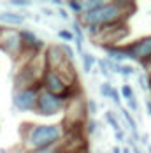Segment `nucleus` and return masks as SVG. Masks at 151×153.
<instances>
[{
  "label": "nucleus",
  "instance_id": "nucleus-10",
  "mask_svg": "<svg viewBox=\"0 0 151 153\" xmlns=\"http://www.w3.org/2000/svg\"><path fill=\"white\" fill-rule=\"evenodd\" d=\"M106 49L107 56H109V60L116 62V63H121V62L125 60H130L128 58V53H127V48H120V46H104Z\"/></svg>",
  "mask_w": 151,
  "mask_h": 153
},
{
  "label": "nucleus",
  "instance_id": "nucleus-20",
  "mask_svg": "<svg viewBox=\"0 0 151 153\" xmlns=\"http://www.w3.org/2000/svg\"><path fill=\"white\" fill-rule=\"evenodd\" d=\"M113 86H111V83H104L102 86H100V93L104 95V97H107V99H111V95H113Z\"/></svg>",
  "mask_w": 151,
  "mask_h": 153
},
{
  "label": "nucleus",
  "instance_id": "nucleus-23",
  "mask_svg": "<svg viewBox=\"0 0 151 153\" xmlns=\"http://www.w3.org/2000/svg\"><path fill=\"white\" fill-rule=\"evenodd\" d=\"M127 104H128V109H130L132 113H137V111H139V104H137L135 97H134V99H130V100H127Z\"/></svg>",
  "mask_w": 151,
  "mask_h": 153
},
{
  "label": "nucleus",
  "instance_id": "nucleus-19",
  "mask_svg": "<svg viewBox=\"0 0 151 153\" xmlns=\"http://www.w3.org/2000/svg\"><path fill=\"white\" fill-rule=\"evenodd\" d=\"M67 5H69V9H70V11H74L76 14H83V13H84V9H83V2L70 0V2H67Z\"/></svg>",
  "mask_w": 151,
  "mask_h": 153
},
{
  "label": "nucleus",
  "instance_id": "nucleus-2",
  "mask_svg": "<svg viewBox=\"0 0 151 153\" xmlns=\"http://www.w3.org/2000/svg\"><path fill=\"white\" fill-rule=\"evenodd\" d=\"M65 137V125H30L25 134V146L32 150H39L46 146L58 144Z\"/></svg>",
  "mask_w": 151,
  "mask_h": 153
},
{
  "label": "nucleus",
  "instance_id": "nucleus-32",
  "mask_svg": "<svg viewBox=\"0 0 151 153\" xmlns=\"http://www.w3.org/2000/svg\"><path fill=\"white\" fill-rule=\"evenodd\" d=\"M116 139H118V141H123V130H120V132H116Z\"/></svg>",
  "mask_w": 151,
  "mask_h": 153
},
{
  "label": "nucleus",
  "instance_id": "nucleus-37",
  "mask_svg": "<svg viewBox=\"0 0 151 153\" xmlns=\"http://www.w3.org/2000/svg\"><path fill=\"white\" fill-rule=\"evenodd\" d=\"M148 153H151V146H150V148H148Z\"/></svg>",
  "mask_w": 151,
  "mask_h": 153
},
{
  "label": "nucleus",
  "instance_id": "nucleus-25",
  "mask_svg": "<svg viewBox=\"0 0 151 153\" xmlns=\"http://www.w3.org/2000/svg\"><path fill=\"white\" fill-rule=\"evenodd\" d=\"M9 4H11V5H18V7H27L30 2H28V0H11Z\"/></svg>",
  "mask_w": 151,
  "mask_h": 153
},
{
  "label": "nucleus",
  "instance_id": "nucleus-34",
  "mask_svg": "<svg viewBox=\"0 0 151 153\" xmlns=\"http://www.w3.org/2000/svg\"><path fill=\"white\" fill-rule=\"evenodd\" d=\"M132 152H134V153H141V152H139V148H137V146H132Z\"/></svg>",
  "mask_w": 151,
  "mask_h": 153
},
{
  "label": "nucleus",
  "instance_id": "nucleus-12",
  "mask_svg": "<svg viewBox=\"0 0 151 153\" xmlns=\"http://www.w3.org/2000/svg\"><path fill=\"white\" fill-rule=\"evenodd\" d=\"M121 114H123V118H125V120H127V123H128V127H130V130H132V134H134V139H139V132H137V123H135V120L132 118L130 111H128V109H121Z\"/></svg>",
  "mask_w": 151,
  "mask_h": 153
},
{
  "label": "nucleus",
  "instance_id": "nucleus-5",
  "mask_svg": "<svg viewBox=\"0 0 151 153\" xmlns=\"http://www.w3.org/2000/svg\"><path fill=\"white\" fill-rule=\"evenodd\" d=\"M128 35V27L127 23H116V25H109V27H102L97 41L104 46H118L121 39H125Z\"/></svg>",
  "mask_w": 151,
  "mask_h": 153
},
{
  "label": "nucleus",
  "instance_id": "nucleus-13",
  "mask_svg": "<svg viewBox=\"0 0 151 153\" xmlns=\"http://www.w3.org/2000/svg\"><path fill=\"white\" fill-rule=\"evenodd\" d=\"M74 35H76V42H77V51L83 55V32H81V25L77 21L74 23Z\"/></svg>",
  "mask_w": 151,
  "mask_h": 153
},
{
  "label": "nucleus",
  "instance_id": "nucleus-36",
  "mask_svg": "<svg viewBox=\"0 0 151 153\" xmlns=\"http://www.w3.org/2000/svg\"><path fill=\"white\" fill-rule=\"evenodd\" d=\"M150 92H151V77H150Z\"/></svg>",
  "mask_w": 151,
  "mask_h": 153
},
{
  "label": "nucleus",
  "instance_id": "nucleus-21",
  "mask_svg": "<svg viewBox=\"0 0 151 153\" xmlns=\"http://www.w3.org/2000/svg\"><path fill=\"white\" fill-rule=\"evenodd\" d=\"M139 85H141V88L146 92V90H150V76H146V74H141L139 76Z\"/></svg>",
  "mask_w": 151,
  "mask_h": 153
},
{
  "label": "nucleus",
  "instance_id": "nucleus-16",
  "mask_svg": "<svg viewBox=\"0 0 151 153\" xmlns=\"http://www.w3.org/2000/svg\"><path fill=\"white\" fill-rule=\"evenodd\" d=\"M106 120H107V123H109V125L113 127L114 134H116V132H120V130H121L120 123H118V120H116V116H114L113 113H106Z\"/></svg>",
  "mask_w": 151,
  "mask_h": 153
},
{
  "label": "nucleus",
  "instance_id": "nucleus-24",
  "mask_svg": "<svg viewBox=\"0 0 151 153\" xmlns=\"http://www.w3.org/2000/svg\"><path fill=\"white\" fill-rule=\"evenodd\" d=\"M61 49H63V53H65V56H67L69 60L74 58V51H72V48L70 46H61Z\"/></svg>",
  "mask_w": 151,
  "mask_h": 153
},
{
  "label": "nucleus",
  "instance_id": "nucleus-9",
  "mask_svg": "<svg viewBox=\"0 0 151 153\" xmlns=\"http://www.w3.org/2000/svg\"><path fill=\"white\" fill-rule=\"evenodd\" d=\"M21 35H23V42H25V51H39L44 46V42L32 32H21Z\"/></svg>",
  "mask_w": 151,
  "mask_h": 153
},
{
  "label": "nucleus",
  "instance_id": "nucleus-7",
  "mask_svg": "<svg viewBox=\"0 0 151 153\" xmlns=\"http://www.w3.org/2000/svg\"><path fill=\"white\" fill-rule=\"evenodd\" d=\"M65 111H67V123L65 125L77 127L79 123H83V120H84V104L81 100V93H77L72 99H69V102L65 106Z\"/></svg>",
  "mask_w": 151,
  "mask_h": 153
},
{
  "label": "nucleus",
  "instance_id": "nucleus-29",
  "mask_svg": "<svg viewBox=\"0 0 151 153\" xmlns=\"http://www.w3.org/2000/svg\"><path fill=\"white\" fill-rule=\"evenodd\" d=\"M142 63H144V69H146L148 76L151 77V58H150V60H146V62H142Z\"/></svg>",
  "mask_w": 151,
  "mask_h": 153
},
{
  "label": "nucleus",
  "instance_id": "nucleus-30",
  "mask_svg": "<svg viewBox=\"0 0 151 153\" xmlns=\"http://www.w3.org/2000/svg\"><path fill=\"white\" fill-rule=\"evenodd\" d=\"M95 128H97V122H90V125H88V132L93 134V132H95Z\"/></svg>",
  "mask_w": 151,
  "mask_h": 153
},
{
  "label": "nucleus",
  "instance_id": "nucleus-15",
  "mask_svg": "<svg viewBox=\"0 0 151 153\" xmlns=\"http://www.w3.org/2000/svg\"><path fill=\"white\" fill-rule=\"evenodd\" d=\"M81 56H83V67H84V71H86V72H90L91 67L95 65V62H97V60H95L91 55H88V53H83Z\"/></svg>",
  "mask_w": 151,
  "mask_h": 153
},
{
  "label": "nucleus",
  "instance_id": "nucleus-28",
  "mask_svg": "<svg viewBox=\"0 0 151 153\" xmlns=\"http://www.w3.org/2000/svg\"><path fill=\"white\" fill-rule=\"evenodd\" d=\"M88 111H90L91 114H95V113H97V104H95L93 100H90V102H88Z\"/></svg>",
  "mask_w": 151,
  "mask_h": 153
},
{
  "label": "nucleus",
  "instance_id": "nucleus-17",
  "mask_svg": "<svg viewBox=\"0 0 151 153\" xmlns=\"http://www.w3.org/2000/svg\"><path fill=\"white\" fill-rule=\"evenodd\" d=\"M120 93H121V97L125 99V100H130V99H134L135 95H134V90H132V86L130 85H123L121 86V90H120Z\"/></svg>",
  "mask_w": 151,
  "mask_h": 153
},
{
  "label": "nucleus",
  "instance_id": "nucleus-6",
  "mask_svg": "<svg viewBox=\"0 0 151 153\" xmlns=\"http://www.w3.org/2000/svg\"><path fill=\"white\" fill-rule=\"evenodd\" d=\"M39 85L37 86H30L25 90H18L13 99L14 106L19 111H33L37 107V99H39Z\"/></svg>",
  "mask_w": 151,
  "mask_h": 153
},
{
  "label": "nucleus",
  "instance_id": "nucleus-31",
  "mask_svg": "<svg viewBox=\"0 0 151 153\" xmlns=\"http://www.w3.org/2000/svg\"><path fill=\"white\" fill-rule=\"evenodd\" d=\"M146 113L151 116V99L150 100H146Z\"/></svg>",
  "mask_w": 151,
  "mask_h": 153
},
{
  "label": "nucleus",
  "instance_id": "nucleus-18",
  "mask_svg": "<svg viewBox=\"0 0 151 153\" xmlns=\"http://www.w3.org/2000/svg\"><path fill=\"white\" fill-rule=\"evenodd\" d=\"M116 74H121V76H132V74H134V67H130V65H123V63H118Z\"/></svg>",
  "mask_w": 151,
  "mask_h": 153
},
{
  "label": "nucleus",
  "instance_id": "nucleus-27",
  "mask_svg": "<svg viewBox=\"0 0 151 153\" xmlns=\"http://www.w3.org/2000/svg\"><path fill=\"white\" fill-rule=\"evenodd\" d=\"M111 99L114 100V104H116V106H120V104H121V99H120V92H118L116 88L113 90V95H111Z\"/></svg>",
  "mask_w": 151,
  "mask_h": 153
},
{
  "label": "nucleus",
  "instance_id": "nucleus-4",
  "mask_svg": "<svg viewBox=\"0 0 151 153\" xmlns=\"http://www.w3.org/2000/svg\"><path fill=\"white\" fill-rule=\"evenodd\" d=\"M0 49L18 58L25 51V42H23L21 32H16L13 28H2L0 30Z\"/></svg>",
  "mask_w": 151,
  "mask_h": 153
},
{
  "label": "nucleus",
  "instance_id": "nucleus-33",
  "mask_svg": "<svg viewBox=\"0 0 151 153\" xmlns=\"http://www.w3.org/2000/svg\"><path fill=\"white\" fill-rule=\"evenodd\" d=\"M113 153H121V150L118 148V146H116V148H113Z\"/></svg>",
  "mask_w": 151,
  "mask_h": 153
},
{
  "label": "nucleus",
  "instance_id": "nucleus-8",
  "mask_svg": "<svg viewBox=\"0 0 151 153\" xmlns=\"http://www.w3.org/2000/svg\"><path fill=\"white\" fill-rule=\"evenodd\" d=\"M128 58L135 62H146L151 58V35L142 37L135 42H132L130 46H127Z\"/></svg>",
  "mask_w": 151,
  "mask_h": 153
},
{
  "label": "nucleus",
  "instance_id": "nucleus-35",
  "mask_svg": "<svg viewBox=\"0 0 151 153\" xmlns=\"http://www.w3.org/2000/svg\"><path fill=\"white\" fill-rule=\"evenodd\" d=\"M121 153H130V150H128V148H125V150H121Z\"/></svg>",
  "mask_w": 151,
  "mask_h": 153
},
{
  "label": "nucleus",
  "instance_id": "nucleus-14",
  "mask_svg": "<svg viewBox=\"0 0 151 153\" xmlns=\"http://www.w3.org/2000/svg\"><path fill=\"white\" fill-rule=\"evenodd\" d=\"M28 153H63L61 144H53V146H46V148H39V150H32Z\"/></svg>",
  "mask_w": 151,
  "mask_h": 153
},
{
  "label": "nucleus",
  "instance_id": "nucleus-11",
  "mask_svg": "<svg viewBox=\"0 0 151 153\" xmlns=\"http://www.w3.org/2000/svg\"><path fill=\"white\" fill-rule=\"evenodd\" d=\"M0 21L2 23H7V25H21L25 21V18L21 14L13 13V11H7V13H2L0 14Z\"/></svg>",
  "mask_w": 151,
  "mask_h": 153
},
{
  "label": "nucleus",
  "instance_id": "nucleus-1",
  "mask_svg": "<svg viewBox=\"0 0 151 153\" xmlns=\"http://www.w3.org/2000/svg\"><path fill=\"white\" fill-rule=\"evenodd\" d=\"M132 2H106L98 9L83 13V23L86 27H109L116 23H127V18L134 13Z\"/></svg>",
  "mask_w": 151,
  "mask_h": 153
},
{
  "label": "nucleus",
  "instance_id": "nucleus-22",
  "mask_svg": "<svg viewBox=\"0 0 151 153\" xmlns=\"http://www.w3.org/2000/svg\"><path fill=\"white\" fill-rule=\"evenodd\" d=\"M58 35H60L63 41H74L76 39V35L72 33V32H69V30H60L58 32Z\"/></svg>",
  "mask_w": 151,
  "mask_h": 153
},
{
  "label": "nucleus",
  "instance_id": "nucleus-3",
  "mask_svg": "<svg viewBox=\"0 0 151 153\" xmlns=\"http://www.w3.org/2000/svg\"><path fill=\"white\" fill-rule=\"evenodd\" d=\"M65 104H67V99H63L61 95H55V93L41 88L35 111L39 114H42V116H53V114L60 113L61 109L65 107Z\"/></svg>",
  "mask_w": 151,
  "mask_h": 153
},
{
  "label": "nucleus",
  "instance_id": "nucleus-26",
  "mask_svg": "<svg viewBox=\"0 0 151 153\" xmlns=\"http://www.w3.org/2000/svg\"><path fill=\"white\" fill-rule=\"evenodd\" d=\"M98 65H100V72L104 74L106 77H109L111 76V72H109V69L106 67V63H104V60H98Z\"/></svg>",
  "mask_w": 151,
  "mask_h": 153
}]
</instances>
